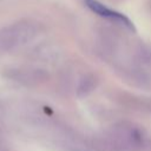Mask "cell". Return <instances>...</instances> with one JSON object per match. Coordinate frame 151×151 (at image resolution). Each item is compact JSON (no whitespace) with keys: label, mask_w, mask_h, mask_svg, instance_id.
Listing matches in <instances>:
<instances>
[{"label":"cell","mask_w":151,"mask_h":151,"mask_svg":"<svg viewBox=\"0 0 151 151\" xmlns=\"http://www.w3.org/2000/svg\"><path fill=\"white\" fill-rule=\"evenodd\" d=\"M85 4L93 13L98 14L99 17H103V18H106V19L112 20L114 22H118V24L123 25L124 27H126L127 29H130L132 32H136V27H134L133 22L125 14L106 7L104 4H101L98 0H85Z\"/></svg>","instance_id":"cell-1"}]
</instances>
